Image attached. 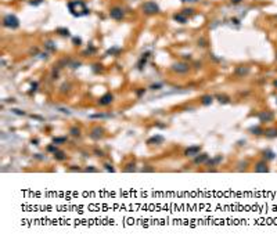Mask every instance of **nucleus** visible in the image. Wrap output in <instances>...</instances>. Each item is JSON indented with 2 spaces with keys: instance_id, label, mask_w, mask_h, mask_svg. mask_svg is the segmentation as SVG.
I'll use <instances>...</instances> for the list:
<instances>
[{
  "instance_id": "1",
  "label": "nucleus",
  "mask_w": 277,
  "mask_h": 242,
  "mask_svg": "<svg viewBox=\"0 0 277 242\" xmlns=\"http://www.w3.org/2000/svg\"><path fill=\"white\" fill-rule=\"evenodd\" d=\"M68 8H69V12H71L74 17H83V15H88L89 14V8L86 7L85 1H82V0L69 1Z\"/></svg>"
},
{
  "instance_id": "2",
  "label": "nucleus",
  "mask_w": 277,
  "mask_h": 242,
  "mask_svg": "<svg viewBox=\"0 0 277 242\" xmlns=\"http://www.w3.org/2000/svg\"><path fill=\"white\" fill-rule=\"evenodd\" d=\"M3 25L6 28H10V29H17L19 26V19L14 14H7L6 17L3 18Z\"/></svg>"
},
{
  "instance_id": "3",
  "label": "nucleus",
  "mask_w": 277,
  "mask_h": 242,
  "mask_svg": "<svg viewBox=\"0 0 277 242\" xmlns=\"http://www.w3.org/2000/svg\"><path fill=\"white\" fill-rule=\"evenodd\" d=\"M141 10L147 15H152V14H158L159 12V6L155 1H145L144 4L141 6Z\"/></svg>"
},
{
  "instance_id": "4",
  "label": "nucleus",
  "mask_w": 277,
  "mask_h": 242,
  "mask_svg": "<svg viewBox=\"0 0 277 242\" xmlns=\"http://www.w3.org/2000/svg\"><path fill=\"white\" fill-rule=\"evenodd\" d=\"M110 17L112 19L119 21V19H122L125 17V10H123L122 7H112V8L110 10Z\"/></svg>"
},
{
  "instance_id": "5",
  "label": "nucleus",
  "mask_w": 277,
  "mask_h": 242,
  "mask_svg": "<svg viewBox=\"0 0 277 242\" xmlns=\"http://www.w3.org/2000/svg\"><path fill=\"white\" fill-rule=\"evenodd\" d=\"M172 71L176 72V74H187L190 71V67L186 62H176V64L172 65Z\"/></svg>"
},
{
  "instance_id": "6",
  "label": "nucleus",
  "mask_w": 277,
  "mask_h": 242,
  "mask_svg": "<svg viewBox=\"0 0 277 242\" xmlns=\"http://www.w3.org/2000/svg\"><path fill=\"white\" fill-rule=\"evenodd\" d=\"M274 119V113L271 111H262L259 113V120L260 123H267V122H273Z\"/></svg>"
},
{
  "instance_id": "7",
  "label": "nucleus",
  "mask_w": 277,
  "mask_h": 242,
  "mask_svg": "<svg viewBox=\"0 0 277 242\" xmlns=\"http://www.w3.org/2000/svg\"><path fill=\"white\" fill-rule=\"evenodd\" d=\"M269 170H270V169L267 166V162L266 161H260L255 165V172H256V173H267Z\"/></svg>"
},
{
  "instance_id": "8",
  "label": "nucleus",
  "mask_w": 277,
  "mask_h": 242,
  "mask_svg": "<svg viewBox=\"0 0 277 242\" xmlns=\"http://www.w3.org/2000/svg\"><path fill=\"white\" fill-rule=\"evenodd\" d=\"M112 101H114V96L111 93H107V94H104V96L99 100V105H103V107H104V105H110Z\"/></svg>"
},
{
  "instance_id": "9",
  "label": "nucleus",
  "mask_w": 277,
  "mask_h": 242,
  "mask_svg": "<svg viewBox=\"0 0 277 242\" xmlns=\"http://www.w3.org/2000/svg\"><path fill=\"white\" fill-rule=\"evenodd\" d=\"M103 136H104V129L103 127H94L93 130L90 131V137L93 140H100Z\"/></svg>"
},
{
  "instance_id": "10",
  "label": "nucleus",
  "mask_w": 277,
  "mask_h": 242,
  "mask_svg": "<svg viewBox=\"0 0 277 242\" xmlns=\"http://www.w3.org/2000/svg\"><path fill=\"white\" fill-rule=\"evenodd\" d=\"M200 151H201V147H200V145H194V147H190V148L186 149V151H184V155L186 156H197L200 154Z\"/></svg>"
},
{
  "instance_id": "11",
  "label": "nucleus",
  "mask_w": 277,
  "mask_h": 242,
  "mask_svg": "<svg viewBox=\"0 0 277 242\" xmlns=\"http://www.w3.org/2000/svg\"><path fill=\"white\" fill-rule=\"evenodd\" d=\"M234 74L237 75V76H245V75L249 74V68L248 67H237L236 68V71H234Z\"/></svg>"
},
{
  "instance_id": "12",
  "label": "nucleus",
  "mask_w": 277,
  "mask_h": 242,
  "mask_svg": "<svg viewBox=\"0 0 277 242\" xmlns=\"http://www.w3.org/2000/svg\"><path fill=\"white\" fill-rule=\"evenodd\" d=\"M267 138H276L277 137V127H270V129H266L263 133Z\"/></svg>"
},
{
  "instance_id": "13",
  "label": "nucleus",
  "mask_w": 277,
  "mask_h": 242,
  "mask_svg": "<svg viewBox=\"0 0 277 242\" xmlns=\"http://www.w3.org/2000/svg\"><path fill=\"white\" fill-rule=\"evenodd\" d=\"M262 154H263V159H265V161H271V159H274V156H276V154H274L271 149H265Z\"/></svg>"
},
{
  "instance_id": "14",
  "label": "nucleus",
  "mask_w": 277,
  "mask_h": 242,
  "mask_svg": "<svg viewBox=\"0 0 277 242\" xmlns=\"http://www.w3.org/2000/svg\"><path fill=\"white\" fill-rule=\"evenodd\" d=\"M173 19H175V21H177V22H180V24H186V22H187V17H186L183 12L175 14V15H173Z\"/></svg>"
},
{
  "instance_id": "15",
  "label": "nucleus",
  "mask_w": 277,
  "mask_h": 242,
  "mask_svg": "<svg viewBox=\"0 0 277 242\" xmlns=\"http://www.w3.org/2000/svg\"><path fill=\"white\" fill-rule=\"evenodd\" d=\"M249 131H251V134H255V136H260V134H263L265 133V130L260 127V126H254V127L249 129Z\"/></svg>"
},
{
  "instance_id": "16",
  "label": "nucleus",
  "mask_w": 277,
  "mask_h": 242,
  "mask_svg": "<svg viewBox=\"0 0 277 242\" xmlns=\"http://www.w3.org/2000/svg\"><path fill=\"white\" fill-rule=\"evenodd\" d=\"M208 161V155L207 154H198V155L195 156V159H194V162L195 163H205V162Z\"/></svg>"
},
{
  "instance_id": "17",
  "label": "nucleus",
  "mask_w": 277,
  "mask_h": 242,
  "mask_svg": "<svg viewBox=\"0 0 277 242\" xmlns=\"http://www.w3.org/2000/svg\"><path fill=\"white\" fill-rule=\"evenodd\" d=\"M212 101H214V97H212V96H204V97L201 98L202 105H211Z\"/></svg>"
},
{
  "instance_id": "18",
  "label": "nucleus",
  "mask_w": 277,
  "mask_h": 242,
  "mask_svg": "<svg viewBox=\"0 0 277 242\" xmlns=\"http://www.w3.org/2000/svg\"><path fill=\"white\" fill-rule=\"evenodd\" d=\"M53 155H54V158H56V159H58V161H64V159L67 158V155L64 154L63 151H58V149H57V151L54 152V154H53Z\"/></svg>"
},
{
  "instance_id": "19",
  "label": "nucleus",
  "mask_w": 277,
  "mask_h": 242,
  "mask_svg": "<svg viewBox=\"0 0 277 242\" xmlns=\"http://www.w3.org/2000/svg\"><path fill=\"white\" fill-rule=\"evenodd\" d=\"M162 141H164V137H162V136H157V137H152V138H150L147 143H148V144H152V143L157 144V143H162Z\"/></svg>"
},
{
  "instance_id": "20",
  "label": "nucleus",
  "mask_w": 277,
  "mask_h": 242,
  "mask_svg": "<svg viewBox=\"0 0 277 242\" xmlns=\"http://www.w3.org/2000/svg\"><path fill=\"white\" fill-rule=\"evenodd\" d=\"M67 141V137H54L53 138V143L54 144H61V143H65Z\"/></svg>"
},
{
  "instance_id": "21",
  "label": "nucleus",
  "mask_w": 277,
  "mask_h": 242,
  "mask_svg": "<svg viewBox=\"0 0 277 242\" xmlns=\"http://www.w3.org/2000/svg\"><path fill=\"white\" fill-rule=\"evenodd\" d=\"M69 133H71L72 136H75V137H79V136H81V130H79L78 127H71Z\"/></svg>"
},
{
  "instance_id": "22",
  "label": "nucleus",
  "mask_w": 277,
  "mask_h": 242,
  "mask_svg": "<svg viewBox=\"0 0 277 242\" xmlns=\"http://www.w3.org/2000/svg\"><path fill=\"white\" fill-rule=\"evenodd\" d=\"M182 12L187 17V15H193V14H194V10H193V8H184V10H182Z\"/></svg>"
},
{
  "instance_id": "23",
  "label": "nucleus",
  "mask_w": 277,
  "mask_h": 242,
  "mask_svg": "<svg viewBox=\"0 0 277 242\" xmlns=\"http://www.w3.org/2000/svg\"><path fill=\"white\" fill-rule=\"evenodd\" d=\"M218 98H219V101H220V102H225V104L230 101V98H229V97H226V96H218Z\"/></svg>"
},
{
  "instance_id": "24",
  "label": "nucleus",
  "mask_w": 277,
  "mask_h": 242,
  "mask_svg": "<svg viewBox=\"0 0 277 242\" xmlns=\"http://www.w3.org/2000/svg\"><path fill=\"white\" fill-rule=\"evenodd\" d=\"M220 161H222V156H216L214 161H209L208 163H209V165H216V163H219Z\"/></svg>"
},
{
  "instance_id": "25",
  "label": "nucleus",
  "mask_w": 277,
  "mask_h": 242,
  "mask_svg": "<svg viewBox=\"0 0 277 242\" xmlns=\"http://www.w3.org/2000/svg\"><path fill=\"white\" fill-rule=\"evenodd\" d=\"M127 166H129V168H125V172H132V170H134V169H136V168H134V166H136L134 163H129Z\"/></svg>"
},
{
  "instance_id": "26",
  "label": "nucleus",
  "mask_w": 277,
  "mask_h": 242,
  "mask_svg": "<svg viewBox=\"0 0 277 242\" xmlns=\"http://www.w3.org/2000/svg\"><path fill=\"white\" fill-rule=\"evenodd\" d=\"M47 151H50V152H53V154H54V152L57 151L56 144H53V145H49V147H47Z\"/></svg>"
},
{
  "instance_id": "27",
  "label": "nucleus",
  "mask_w": 277,
  "mask_h": 242,
  "mask_svg": "<svg viewBox=\"0 0 277 242\" xmlns=\"http://www.w3.org/2000/svg\"><path fill=\"white\" fill-rule=\"evenodd\" d=\"M58 32H61V35L63 36H69V31L68 29H57Z\"/></svg>"
},
{
  "instance_id": "28",
  "label": "nucleus",
  "mask_w": 277,
  "mask_h": 242,
  "mask_svg": "<svg viewBox=\"0 0 277 242\" xmlns=\"http://www.w3.org/2000/svg\"><path fill=\"white\" fill-rule=\"evenodd\" d=\"M42 1H43V0H31L29 3H31L32 6H38V4H40Z\"/></svg>"
},
{
  "instance_id": "29",
  "label": "nucleus",
  "mask_w": 277,
  "mask_h": 242,
  "mask_svg": "<svg viewBox=\"0 0 277 242\" xmlns=\"http://www.w3.org/2000/svg\"><path fill=\"white\" fill-rule=\"evenodd\" d=\"M104 166H105V169H107L108 172H115V169H114L112 166H111V165H110V163H105V165H104Z\"/></svg>"
},
{
  "instance_id": "30",
  "label": "nucleus",
  "mask_w": 277,
  "mask_h": 242,
  "mask_svg": "<svg viewBox=\"0 0 277 242\" xmlns=\"http://www.w3.org/2000/svg\"><path fill=\"white\" fill-rule=\"evenodd\" d=\"M11 111H13L14 113H17V115H25V112H24V111H19V109H15V108L11 109Z\"/></svg>"
},
{
  "instance_id": "31",
  "label": "nucleus",
  "mask_w": 277,
  "mask_h": 242,
  "mask_svg": "<svg viewBox=\"0 0 277 242\" xmlns=\"http://www.w3.org/2000/svg\"><path fill=\"white\" fill-rule=\"evenodd\" d=\"M108 115H103V113H100V115H93L92 118H107Z\"/></svg>"
},
{
  "instance_id": "32",
  "label": "nucleus",
  "mask_w": 277,
  "mask_h": 242,
  "mask_svg": "<svg viewBox=\"0 0 277 242\" xmlns=\"http://www.w3.org/2000/svg\"><path fill=\"white\" fill-rule=\"evenodd\" d=\"M159 87H161V85H152L151 90H159Z\"/></svg>"
},
{
  "instance_id": "33",
  "label": "nucleus",
  "mask_w": 277,
  "mask_h": 242,
  "mask_svg": "<svg viewBox=\"0 0 277 242\" xmlns=\"http://www.w3.org/2000/svg\"><path fill=\"white\" fill-rule=\"evenodd\" d=\"M85 170H86V172H97V169L96 168H86Z\"/></svg>"
},
{
  "instance_id": "34",
  "label": "nucleus",
  "mask_w": 277,
  "mask_h": 242,
  "mask_svg": "<svg viewBox=\"0 0 277 242\" xmlns=\"http://www.w3.org/2000/svg\"><path fill=\"white\" fill-rule=\"evenodd\" d=\"M183 3H195V1H198V0H182Z\"/></svg>"
},
{
  "instance_id": "35",
  "label": "nucleus",
  "mask_w": 277,
  "mask_h": 242,
  "mask_svg": "<svg viewBox=\"0 0 277 242\" xmlns=\"http://www.w3.org/2000/svg\"><path fill=\"white\" fill-rule=\"evenodd\" d=\"M51 44H53V43H51V42H49V43L46 44V46H47V47H49V49H51V50H54V49H56V47H54V46H51Z\"/></svg>"
},
{
  "instance_id": "36",
  "label": "nucleus",
  "mask_w": 277,
  "mask_h": 242,
  "mask_svg": "<svg viewBox=\"0 0 277 242\" xmlns=\"http://www.w3.org/2000/svg\"><path fill=\"white\" fill-rule=\"evenodd\" d=\"M230 1H232L233 4H240V3H241L243 0H230Z\"/></svg>"
},
{
  "instance_id": "37",
  "label": "nucleus",
  "mask_w": 277,
  "mask_h": 242,
  "mask_svg": "<svg viewBox=\"0 0 277 242\" xmlns=\"http://www.w3.org/2000/svg\"><path fill=\"white\" fill-rule=\"evenodd\" d=\"M273 86H274V87H276V89H277V79H276V80H274V82H273Z\"/></svg>"
},
{
  "instance_id": "38",
  "label": "nucleus",
  "mask_w": 277,
  "mask_h": 242,
  "mask_svg": "<svg viewBox=\"0 0 277 242\" xmlns=\"http://www.w3.org/2000/svg\"><path fill=\"white\" fill-rule=\"evenodd\" d=\"M276 58H277V54H276Z\"/></svg>"
}]
</instances>
